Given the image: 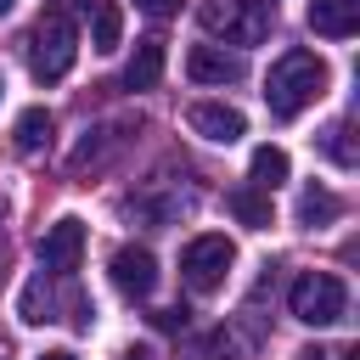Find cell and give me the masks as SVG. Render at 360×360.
Listing matches in <instances>:
<instances>
[{
    "instance_id": "cell-1",
    "label": "cell",
    "mask_w": 360,
    "mask_h": 360,
    "mask_svg": "<svg viewBox=\"0 0 360 360\" xmlns=\"http://www.w3.org/2000/svg\"><path fill=\"white\" fill-rule=\"evenodd\" d=\"M326 96V62L315 51H281L264 73V107L276 118H298L309 101Z\"/></svg>"
},
{
    "instance_id": "cell-2",
    "label": "cell",
    "mask_w": 360,
    "mask_h": 360,
    "mask_svg": "<svg viewBox=\"0 0 360 360\" xmlns=\"http://www.w3.org/2000/svg\"><path fill=\"white\" fill-rule=\"evenodd\" d=\"M73 56H79V28H73V17H68V11H45L39 28L28 34V73H34L39 84H56V79H68Z\"/></svg>"
},
{
    "instance_id": "cell-3",
    "label": "cell",
    "mask_w": 360,
    "mask_h": 360,
    "mask_svg": "<svg viewBox=\"0 0 360 360\" xmlns=\"http://www.w3.org/2000/svg\"><path fill=\"white\" fill-rule=\"evenodd\" d=\"M287 304H292V315H298L304 326H338V321L349 315V287H343L332 270H304V276L292 281Z\"/></svg>"
},
{
    "instance_id": "cell-4",
    "label": "cell",
    "mask_w": 360,
    "mask_h": 360,
    "mask_svg": "<svg viewBox=\"0 0 360 360\" xmlns=\"http://www.w3.org/2000/svg\"><path fill=\"white\" fill-rule=\"evenodd\" d=\"M197 22L208 34H225V45H259L270 34V6H253V0H202Z\"/></svg>"
},
{
    "instance_id": "cell-5",
    "label": "cell",
    "mask_w": 360,
    "mask_h": 360,
    "mask_svg": "<svg viewBox=\"0 0 360 360\" xmlns=\"http://www.w3.org/2000/svg\"><path fill=\"white\" fill-rule=\"evenodd\" d=\"M231 264H236V248L208 231V236H191V242H186V253H180V281H186L191 292H214V287L231 276Z\"/></svg>"
},
{
    "instance_id": "cell-6",
    "label": "cell",
    "mask_w": 360,
    "mask_h": 360,
    "mask_svg": "<svg viewBox=\"0 0 360 360\" xmlns=\"http://www.w3.org/2000/svg\"><path fill=\"white\" fill-rule=\"evenodd\" d=\"M79 259H84V219H56L45 236H39V264L51 270V276H73L79 270Z\"/></svg>"
},
{
    "instance_id": "cell-7",
    "label": "cell",
    "mask_w": 360,
    "mask_h": 360,
    "mask_svg": "<svg viewBox=\"0 0 360 360\" xmlns=\"http://www.w3.org/2000/svg\"><path fill=\"white\" fill-rule=\"evenodd\" d=\"M186 124H191V135L219 141V146L242 141V129H248V118H242L236 107H225V101H191V107H186Z\"/></svg>"
},
{
    "instance_id": "cell-8",
    "label": "cell",
    "mask_w": 360,
    "mask_h": 360,
    "mask_svg": "<svg viewBox=\"0 0 360 360\" xmlns=\"http://www.w3.org/2000/svg\"><path fill=\"white\" fill-rule=\"evenodd\" d=\"M186 73H191L197 84H236V79L248 73V62H242L236 51H225V45H191V51H186Z\"/></svg>"
},
{
    "instance_id": "cell-9",
    "label": "cell",
    "mask_w": 360,
    "mask_h": 360,
    "mask_svg": "<svg viewBox=\"0 0 360 360\" xmlns=\"http://www.w3.org/2000/svg\"><path fill=\"white\" fill-rule=\"evenodd\" d=\"M112 287H118L124 298H146V292L158 287V259H152V248H118V253H112Z\"/></svg>"
},
{
    "instance_id": "cell-10",
    "label": "cell",
    "mask_w": 360,
    "mask_h": 360,
    "mask_svg": "<svg viewBox=\"0 0 360 360\" xmlns=\"http://www.w3.org/2000/svg\"><path fill=\"white\" fill-rule=\"evenodd\" d=\"M309 28L321 39H349L360 28V0H309Z\"/></svg>"
},
{
    "instance_id": "cell-11",
    "label": "cell",
    "mask_w": 360,
    "mask_h": 360,
    "mask_svg": "<svg viewBox=\"0 0 360 360\" xmlns=\"http://www.w3.org/2000/svg\"><path fill=\"white\" fill-rule=\"evenodd\" d=\"M158 79H163V39L146 34V39H135V56L124 68V90H152Z\"/></svg>"
},
{
    "instance_id": "cell-12",
    "label": "cell",
    "mask_w": 360,
    "mask_h": 360,
    "mask_svg": "<svg viewBox=\"0 0 360 360\" xmlns=\"http://www.w3.org/2000/svg\"><path fill=\"white\" fill-rule=\"evenodd\" d=\"M90 45L96 51H118L124 45V6L118 0H96V11H90Z\"/></svg>"
},
{
    "instance_id": "cell-13",
    "label": "cell",
    "mask_w": 360,
    "mask_h": 360,
    "mask_svg": "<svg viewBox=\"0 0 360 360\" xmlns=\"http://www.w3.org/2000/svg\"><path fill=\"white\" fill-rule=\"evenodd\" d=\"M225 208H231L248 231H264V225H270V191H259V186H236V191L225 197Z\"/></svg>"
},
{
    "instance_id": "cell-14",
    "label": "cell",
    "mask_w": 360,
    "mask_h": 360,
    "mask_svg": "<svg viewBox=\"0 0 360 360\" xmlns=\"http://www.w3.org/2000/svg\"><path fill=\"white\" fill-rule=\"evenodd\" d=\"M186 360H242V338L231 326H214L197 343H186Z\"/></svg>"
},
{
    "instance_id": "cell-15",
    "label": "cell",
    "mask_w": 360,
    "mask_h": 360,
    "mask_svg": "<svg viewBox=\"0 0 360 360\" xmlns=\"http://www.w3.org/2000/svg\"><path fill=\"white\" fill-rule=\"evenodd\" d=\"M51 129H56V118H51L45 107H28V112L17 118V129H11V135H17V152H45V146H51Z\"/></svg>"
},
{
    "instance_id": "cell-16",
    "label": "cell",
    "mask_w": 360,
    "mask_h": 360,
    "mask_svg": "<svg viewBox=\"0 0 360 360\" xmlns=\"http://www.w3.org/2000/svg\"><path fill=\"white\" fill-rule=\"evenodd\" d=\"M248 169H253V180H248V186L276 191V186L287 180V169H292V163H287V152H281V146H253V163H248Z\"/></svg>"
},
{
    "instance_id": "cell-17",
    "label": "cell",
    "mask_w": 360,
    "mask_h": 360,
    "mask_svg": "<svg viewBox=\"0 0 360 360\" xmlns=\"http://www.w3.org/2000/svg\"><path fill=\"white\" fill-rule=\"evenodd\" d=\"M338 197L332 191H321V186H309L304 197H298V225H326V219H338Z\"/></svg>"
},
{
    "instance_id": "cell-18",
    "label": "cell",
    "mask_w": 360,
    "mask_h": 360,
    "mask_svg": "<svg viewBox=\"0 0 360 360\" xmlns=\"http://www.w3.org/2000/svg\"><path fill=\"white\" fill-rule=\"evenodd\" d=\"M22 321H51V292H45V276L22 292Z\"/></svg>"
},
{
    "instance_id": "cell-19",
    "label": "cell",
    "mask_w": 360,
    "mask_h": 360,
    "mask_svg": "<svg viewBox=\"0 0 360 360\" xmlns=\"http://www.w3.org/2000/svg\"><path fill=\"white\" fill-rule=\"evenodd\" d=\"M343 135H349V124H332V129H326V152L349 169V163H354V152H349V141H343Z\"/></svg>"
},
{
    "instance_id": "cell-20",
    "label": "cell",
    "mask_w": 360,
    "mask_h": 360,
    "mask_svg": "<svg viewBox=\"0 0 360 360\" xmlns=\"http://www.w3.org/2000/svg\"><path fill=\"white\" fill-rule=\"evenodd\" d=\"M135 6H141L146 17H174V11L186 6V0H135Z\"/></svg>"
},
{
    "instance_id": "cell-21",
    "label": "cell",
    "mask_w": 360,
    "mask_h": 360,
    "mask_svg": "<svg viewBox=\"0 0 360 360\" xmlns=\"http://www.w3.org/2000/svg\"><path fill=\"white\" fill-rule=\"evenodd\" d=\"M158 326H163V332H174V326H186V309H158Z\"/></svg>"
},
{
    "instance_id": "cell-22",
    "label": "cell",
    "mask_w": 360,
    "mask_h": 360,
    "mask_svg": "<svg viewBox=\"0 0 360 360\" xmlns=\"http://www.w3.org/2000/svg\"><path fill=\"white\" fill-rule=\"evenodd\" d=\"M39 360H73V354H68V349H51V354H39Z\"/></svg>"
},
{
    "instance_id": "cell-23",
    "label": "cell",
    "mask_w": 360,
    "mask_h": 360,
    "mask_svg": "<svg viewBox=\"0 0 360 360\" xmlns=\"http://www.w3.org/2000/svg\"><path fill=\"white\" fill-rule=\"evenodd\" d=\"M338 360H360V349H343V354H338Z\"/></svg>"
},
{
    "instance_id": "cell-24",
    "label": "cell",
    "mask_w": 360,
    "mask_h": 360,
    "mask_svg": "<svg viewBox=\"0 0 360 360\" xmlns=\"http://www.w3.org/2000/svg\"><path fill=\"white\" fill-rule=\"evenodd\" d=\"M11 6H17V0H0V11H11Z\"/></svg>"
},
{
    "instance_id": "cell-25",
    "label": "cell",
    "mask_w": 360,
    "mask_h": 360,
    "mask_svg": "<svg viewBox=\"0 0 360 360\" xmlns=\"http://www.w3.org/2000/svg\"><path fill=\"white\" fill-rule=\"evenodd\" d=\"M253 6H276V0H253Z\"/></svg>"
}]
</instances>
